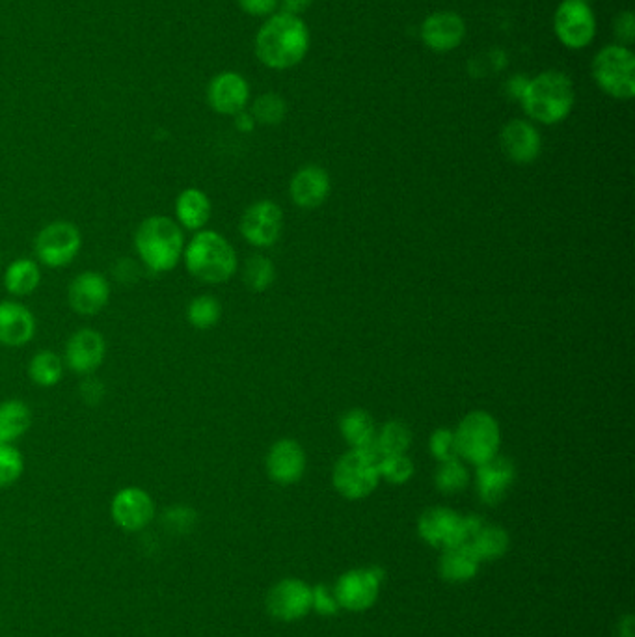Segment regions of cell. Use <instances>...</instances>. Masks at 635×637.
I'll list each match as a JSON object with an SVG mask.
<instances>
[{
  "instance_id": "6da1fadb",
  "label": "cell",
  "mask_w": 635,
  "mask_h": 637,
  "mask_svg": "<svg viewBox=\"0 0 635 637\" xmlns=\"http://www.w3.org/2000/svg\"><path fill=\"white\" fill-rule=\"evenodd\" d=\"M310 49V30L298 15L272 14L256 36V55L271 69L298 66Z\"/></svg>"
},
{
  "instance_id": "7a4b0ae2",
  "label": "cell",
  "mask_w": 635,
  "mask_h": 637,
  "mask_svg": "<svg viewBox=\"0 0 635 637\" xmlns=\"http://www.w3.org/2000/svg\"><path fill=\"white\" fill-rule=\"evenodd\" d=\"M185 233L174 218L151 215L135 231L136 256L149 274H166L183 261Z\"/></svg>"
},
{
  "instance_id": "3957f363",
  "label": "cell",
  "mask_w": 635,
  "mask_h": 637,
  "mask_svg": "<svg viewBox=\"0 0 635 637\" xmlns=\"http://www.w3.org/2000/svg\"><path fill=\"white\" fill-rule=\"evenodd\" d=\"M183 263L192 278L203 284H224L237 272V252L218 231L202 230L185 244Z\"/></svg>"
},
{
  "instance_id": "277c9868",
  "label": "cell",
  "mask_w": 635,
  "mask_h": 637,
  "mask_svg": "<svg viewBox=\"0 0 635 637\" xmlns=\"http://www.w3.org/2000/svg\"><path fill=\"white\" fill-rule=\"evenodd\" d=\"M522 109L535 122L544 125L567 120L568 114L574 109L576 92L574 84L567 73L550 69L537 75L535 79L527 81L526 90L520 97Z\"/></svg>"
},
{
  "instance_id": "5b68a950",
  "label": "cell",
  "mask_w": 635,
  "mask_h": 637,
  "mask_svg": "<svg viewBox=\"0 0 635 637\" xmlns=\"http://www.w3.org/2000/svg\"><path fill=\"white\" fill-rule=\"evenodd\" d=\"M591 73L598 88L613 99L628 101L635 95V56L624 45H608L593 58Z\"/></svg>"
},
{
  "instance_id": "8992f818",
  "label": "cell",
  "mask_w": 635,
  "mask_h": 637,
  "mask_svg": "<svg viewBox=\"0 0 635 637\" xmlns=\"http://www.w3.org/2000/svg\"><path fill=\"white\" fill-rule=\"evenodd\" d=\"M459 457L481 466L500 455L501 429L494 416L483 410L470 412L455 431Z\"/></svg>"
},
{
  "instance_id": "52a82bcc",
  "label": "cell",
  "mask_w": 635,
  "mask_h": 637,
  "mask_svg": "<svg viewBox=\"0 0 635 637\" xmlns=\"http://www.w3.org/2000/svg\"><path fill=\"white\" fill-rule=\"evenodd\" d=\"M479 516H462L446 507H433L419 518V535L434 548H449L470 543L473 535L483 528Z\"/></svg>"
},
{
  "instance_id": "ba28073f",
  "label": "cell",
  "mask_w": 635,
  "mask_h": 637,
  "mask_svg": "<svg viewBox=\"0 0 635 637\" xmlns=\"http://www.w3.org/2000/svg\"><path fill=\"white\" fill-rule=\"evenodd\" d=\"M82 233L73 222L55 220L43 226L34 239L36 261L47 269H64L79 258Z\"/></svg>"
},
{
  "instance_id": "9c48e42d",
  "label": "cell",
  "mask_w": 635,
  "mask_h": 637,
  "mask_svg": "<svg viewBox=\"0 0 635 637\" xmlns=\"http://www.w3.org/2000/svg\"><path fill=\"white\" fill-rule=\"evenodd\" d=\"M334 487L347 500L367 498L379 485V464L360 449H351L334 466Z\"/></svg>"
},
{
  "instance_id": "30bf717a",
  "label": "cell",
  "mask_w": 635,
  "mask_h": 637,
  "mask_svg": "<svg viewBox=\"0 0 635 637\" xmlns=\"http://www.w3.org/2000/svg\"><path fill=\"white\" fill-rule=\"evenodd\" d=\"M557 40L567 49H585L596 36V17L587 0H563L554 15Z\"/></svg>"
},
{
  "instance_id": "8fae6325",
  "label": "cell",
  "mask_w": 635,
  "mask_h": 637,
  "mask_svg": "<svg viewBox=\"0 0 635 637\" xmlns=\"http://www.w3.org/2000/svg\"><path fill=\"white\" fill-rule=\"evenodd\" d=\"M107 358V339L95 328H81L69 336L64 364L69 371L88 377L103 366Z\"/></svg>"
},
{
  "instance_id": "7c38bea8",
  "label": "cell",
  "mask_w": 635,
  "mask_h": 637,
  "mask_svg": "<svg viewBox=\"0 0 635 637\" xmlns=\"http://www.w3.org/2000/svg\"><path fill=\"white\" fill-rule=\"evenodd\" d=\"M282 224V209L274 202L261 200L244 211L239 228L244 241L254 244L257 248H269L280 239Z\"/></svg>"
},
{
  "instance_id": "4fadbf2b",
  "label": "cell",
  "mask_w": 635,
  "mask_h": 637,
  "mask_svg": "<svg viewBox=\"0 0 635 637\" xmlns=\"http://www.w3.org/2000/svg\"><path fill=\"white\" fill-rule=\"evenodd\" d=\"M110 293V282L103 272L82 271L69 284V308L82 317H92L109 306Z\"/></svg>"
},
{
  "instance_id": "5bb4252c",
  "label": "cell",
  "mask_w": 635,
  "mask_h": 637,
  "mask_svg": "<svg viewBox=\"0 0 635 637\" xmlns=\"http://www.w3.org/2000/svg\"><path fill=\"white\" fill-rule=\"evenodd\" d=\"M114 522L125 531L148 528L155 516V502L144 488L125 487L116 492L110 503Z\"/></svg>"
},
{
  "instance_id": "9a60e30c",
  "label": "cell",
  "mask_w": 635,
  "mask_h": 637,
  "mask_svg": "<svg viewBox=\"0 0 635 637\" xmlns=\"http://www.w3.org/2000/svg\"><path fill=\"white\" fill-rule=\"evenodd\" d=\"M382 576L380 569L351 570L343 574L334 589L339 606L351 611L371 608L379 597Z\"/></svg>"
},
{
  "instance_id": "2e32d148",
  "label": "cell",
  "mask_w": 635,
  "mask_h": 637,
  "mask_svg": "<svg viewBox=\"0 0 635 637\" xmlns=\"http://www.w3.org/2000/svg\"><path fill=\"white\" fill-rule=\"evenodd\" d=\"M250 99V86L243 75L224 71L213 77L207 88V101L211 109L224 116H237L243 112Z\"/></svg>"
},
{
  "instance_id": "e0dca14e",
  "label": "cell",
  "mask_w": 635,
  "mask_h": 637,
  "mask_svg": "<svg viewBox=\"0 0 635 637\" xmlns=\"http://www.w3.org/2000/svg\"><path fill=\"white\" fill-rule=\"evenodd\" d=\"M267 610L282 621H297L311 610V587L300 580H284L274 585L267 597Z\"/></svg>"
},
{
  "instance_id": "ac0fdd59",
  "label": "cell",
  "mask_w": 635,
  "mask_h": 637,
  "mask_svg": "<svg viewBox=\"0 0 635 637\" xmlns=\"http://www.w3.org/2000/svg\"><path fill=\"white\" fill-rule=\"evenodd\" d=\"M466 36V23L455 12H434L421 25V40L434 53L457 49Z\"/></svg>"
},
{
  "instance_id": "d6986e66",
  "label": "cell",
  "mask_w": 635,
  "mask_h": 637,
  "mask_svg": "<svg viewBox=\"0 0 635 637\" xmlns=\"http://www.w3.org/2000/svg\"><path fill=\"white\" fill-rule=\"evenodd\" d=\"M36 317L17 300L0 302V343L10 349L28 345L36 336Z\"/></svg>"
},
{
  "instance_id": "ffe728a7",
  "label": "cell",
  "mask_w": 635,
  "mask_h": 637,
  "mask_svg": "<svg viewBox=\"0 0 635 637\" xmlns=\"http://www.w3.org/2000/svg\"><path fill=\"white\" fill-rule=\"evenodd\" d=\"M501 150L516 164H529L541 155L542 140L537 127L526 120H513L501 131Z\"/></svg>"
},
{
  "instance_id": "44dd1931",
  "label": "cell",
  "mask_w": 635,
  "mask_h": 637,
  "mask_svg": "<svg viewBox=\"0 0 635 637\" xmlns=\"http://www.w3.org/2000/svg\"><path fill=\"white\" fill-rule=\"evenodd\" d=\"M306 472V453L295 440H278L267 455V474L278 485H293Z\"/></svg>"
},
{
  "instance_id": "7402d4cb",
  "label": "cell",
  "mask_w": 635,
  "mask_h": 637,
  "mask_svg": "<svg viewBox=\"0 0 635 637\" xmlns=\"http://www.w3.org/2000/svg\"><path fill=\"white\" fill-rule=\"evenodd\" d=\"M516 470L513 462L501 455L477 466V490L487 505H498L513 487Z\"/></svg>"
},
{
  "instance_id": "603a6c76",
  "label": "cell",
  "mask_w": 635,
  "mask_h": 637,
  "mask_svg": "<svg viewBox=\"0 0 635 637\" xmlns=\"http://www.w3.org/2000/svg\"><path fill=\"white\" fill-rule=\"evenodd\" d=\"M291 198L304 209H313L325 204L330 194V177L321 166H304L291 179Z\"/></svg>"
},
{
  "instance_id": "cb8c5ba5",
  "label": "cell",
  "mask_w": 635,
  "mask_h": 637,
  "mask_svg": "<svg viewBox=\"0 0 635 637\" xmlns=\"http://www.w3.org/2000/svg\"><path fill=\"white\" fill-rule=\"evenodd\" d=\"M176 222L181 226V230L202 231L211 220L213 205L209 196L203 190L196 187L181 190L174 205Z\"/></svg>"
},
{
  "instance_id": "d4e9b609",
  "label": "cell",
  "mask_w": 635,
  "mask_h": 637,
  "mask_svg": "<svg viewBox=\"0 0 635 637\" xmlns=\"http://www.w3.org/2000/svg\"><path fill=\"white\" fill-rule=\"evenodd\" d=\"M481 559L473 552L472 544L462 543L444 548L440 559V574L451 583L470 582L479 570Z\"/></svg>"
},
{
  "instance_id": "484cf974",
  "label": "cell",
  "mask_w": 635,
  "mask_h": 637,
  "mask_svg": "<svg viewBox=\"0 0 635 637\" xmlns=\"http://www.w3.org/2000/svg\"><path fill=\"white\" fill-rule=\"evenodd\" d=\"M32 427V410L21 399L0 403V446H14Z\"/></svg>"
},
{
  "instance_id": "4316f807",
  "label": "cell",
  "mask_w": 635,
  "mask_h": 637,
  "mask_svg": "<svg viewBox=\"0 0 635 637\" xmlns=\"http://www.w3.org/2000/svg\"><path fill=\"white\" fill-rule=\"evenodd\" d=\"M40 284L41 267L36 259H14L4 271V287L15 299L36 293Z\"/></svg>"
},
{
  "instance_id": "83f0119b",
  "label": "cell",
  "mask_w": 635,
  "mask_h": 637,
  "mask_svg": "<svg viewBox=\"0 0 635 637\" xmlns=\"http://www.w3.org/2000/svg\"><path fill=\"white\" fill-rule=\"evenodd\" d=\"M339 431L351 449L371 448L377 440L375 421L365 410H360V408H352L341 418Z\"/></svg>"
},
{
  "instance_id": "f1b7e54d",
  "label": "cell",
  "mask_w": 635,
  "mask_h": 637,
  "mask_svg": "<svg viewBox=\"0 0 635 637\" xmlns=\"http://www.w3.org/2000/svg\"><path fill=\"white\" fill-rule=\"evenodd\" d=\"M28 379L40 388H55L64 377V360L49 349L38 351L28 362Z\"/></svg>"
},
{
  "instance_id": "f546056e",
  "label": "cell",
  "mask_w": 635,
  "mask_h": 637,
  "mask_svg": "<svg viewBox=\"0 0 635 637\" xmlns=\"http://www.w3.org/2000/svg\"><path fill=\"white\" fill-rule=\"evenodd\" d=\"M470 544H472L473 552L481 561H494L507 552L509 535L500 526L483 524V528L473 535Z\"/></svg>"
},
{
  "instance_id": "4dcf8cb0",
  "label": "cell",
  "mask_w": 635,
  "mask_h": 637,
  "mask_svg": "<svg viewBox=\"0 0 635 637\" xmlns=\"http://www.w3.org/2000/svg\"><path fill=\"white\" fill-rule=\"evenodd\" d=\"M410 444H412V433L403 421H388L375 440V448L382 459L390 455H406Z\"/></svg>"
},
{
  "instance_id": "1f68e13d",
  "label": "cell",
  "mask_w": 635,
  "mask_h": 637,
  "mask_svg": "<svg viewBox=\"0 0 635 637\" xmlns=\"http://www.w3.org/2000/svg\"><path fill=\"white\" fill-rule=\"evenodd\" d=\"M222 317V304L213 295H200L187 306V321L196 330H209L218 325Z\"/></svg>"
},
{
  "instance_id": "d6a6232c",
  "label": "cell",
  "mask_w": 635,
  "mask_h": 637,
  "mask_svg": "<svg viewBox=\"0 0 635 637\" xmlns=\"http://www.w3.org/2000/svg\"><path fill=\"white\" fill-rule=\"evenodd\" d=\"M276 278V271L271 259L265 256H252L246 261L243 271V280L246 287L254 293H263L271 287Z\"/></svg>"
},
{
  "instance_id": "836d02e7",
  "label": "cell",
  "mask_w": 635,
  "mask_h": 637,
  "mask_svg": "<svg viewBox=\"0 0 635 637\" xmlns=\"http://www.w3.org/2000/svg\"><path fill=\"white\" fill-rule=\"evenodd\" d=\"M436 488L444 494H457L468 487L470 474L466 466L455 459V461L440 462V468L436 470Z\"/></svg>"
},
{
  "instance_id": "e575fe53",
  "label": "cell",
  "mask_w": 635,
  "mask_h": 637,
  "mask_svg": "<svg viewBox=\"0 0 635 637\" xmlns=\"http://www.w3.org/2000/svg\"><path fill=\"white\" fill-rule=\"evenodd\" d=\"M287 105H285L284 97L278 94H263L257 97L252 105V116L256 123L263 125H278L284 122Z\"/></svg>"
},
{
  "instance_id": "d590c367",
  "label": "cell",
  "mask_w": 635,
  "mask_h": 637,
  "mask_svg": "<svg viewBox=\"0 0 635 637\" xmlns=\"http://www.w3.org/2000/svg\"><path fill=\"white\" fill-rule=\"evenodd\" d=\"M25 472L23 453L15 446H0V488L15 485Z\"/></svg>"
},
{
  "instance_id": "8d00e7d4",
  "label": "cell",
  "mask_w": 635,
  "mask_h": 637,
  "mask_svg": "<svg viewBox=\"0 0 635 637\" xmlns=\"http://www.w3.org/2000/svg\"><path fill=\"white\" fill-rule=\"evenodd\" d=\"M379 475L393 485H405L414 475V464L406 455H390L379 462Z\"/></svg>"
},
{
  "instance_id": "74e56055",
  "label": "cell",
  "mask_w": 635,
  "mask_h": 637,
  "mask_svg": "<svg viewBox=\"0 0 635 637\" xmlns=\"http://www.w3.org/2000/svg\"><path fill=\"white\" fill-rule=\"evenodd\" d=\"M196 520L198 515L189 505H172L170 509L164 511L163 515L164 526L176 535L189 533L190 529L194 528Z\"/></svg>"
},
{
  "instance_id": "f35d334b",
  "label": "cell",
  "mask_w": 635,
  "mask_h": 637,
  "mask_svg": "<svg viewBox=\"0 0 635 637\" xmlns=\"http://www.w3.org/2000/svg\"><path fill=\"white\" fill-rule=\"evenodd\" d=\"M429 448L433 453L434 459L438 462L455 461L459 459V449H457V440L455 433L449 429H438L434 431L429 442Z\"/></svg>"
},
{
  "instance_id": "ab89813d",
  "label": "cell",
  "mask_w": 635,
  "mask_h": 637,
  "mask_svg": "<svg viewBox=\"0 0 635 637\" xmlns=\"http://www.w3.org/2000/svg\"><path fill=\"white\" fill-rule=\"evenodd\" d=\"M311 608L323 613V615H334L338 613L339 602L336 597V591L328 589L325 585H319L315 589H311Z\"/></svg>"
},
{
  "instance_id": "60d3db41",
  "label": "cell",
  "mask_w": 635,
  "mask_h": 637,
  "mask_svg": "<svg viewBox=\"0 0 635 637\" xmlns=\"http://www.w3.org/2000/svg\"><path fill=\"white\" fill-rule=\"evenodd\" d=\"M79 394L88 407H97L105 399L107 390H105V384L101 380L95 379L94 375H88L79 386Z\"/></svg>"
},
{
  "instance_id": "b9f144b4",
  "label": "cell",
  "mask_w": 635,
  "mask_h": 637,
  "mask_svg": "<svg viewBox=\"0 0 635 637\" xmlns=\"http://www.w3.org/2000/svg\"><path fill=\"white\" fill-rule=\"evenodd\" d=\"M615 36L619 40V45H630L635 38V19L632 12H622L615 19Z\"/></svg>"
},
{
  "instance_id": "7bdbcfd3",
  "label": "cell",
  "mask_w": 635,
  "mask_h": 637,
  "mask_svg": "<svg viewBox=\"0 0 635 637\" xmlns=\"http://www.w3.org/2000/svg\"><path fill=\"white\" fill-rule=\"evenodd\" d=\"M241 10L252 17H271L280 0H237Z\"/></svg>"
},
{
  "instance_id": "ee69618b",
  "label": "cell",
  "mask_w": 635,
  "mask_h": 637,
  "mask_svg": "<svg viewBox=\"0 0 635 637\" xmlns=\"http://www.w3.org/2000/svg\"><path fill=\"white\" fill-rule=\"evenodd\" d=\"M313 0H280L282 4V12L291 15L304 14L311 6Z\"/></svg>"
},
{
  "instance_id": "f6af8a7d",
  "label": "cell",
  "mask_w": 635,
  "mask_h": 637,
  "mask_svg": "<svg viewBox=\"0 0 635 637\" xmlns=\"http://www.w3.org/2000/svg\"><path fill=\"white\" fill-rule=\"evenodd\" d=\"M235 118V127L241 131V133H252L254 131V127H256V120H254V116L250 114V112H239L237 116H233Z\"/></svg>"
},
{
  "instance_id": "bcb514c9",
  "label": "cell",
  "mask_w": 635,
  "mask_h": 637,
  "mask_svg": "<svg viewBox=\"0 0 635 637\" xmlns=\"http://www.w3.org/2000/svg\"><path fill=\"white\" fill-rule=\"evenodd\" d=\"M526 86V77H513L511 81L507 82V94H509L511 99H518V101H520V97L524 94Z\"/></svg>"
},
{
  "instance_id": "7dc6e473",
  "label": "cell",
  "mask_w": 635,
  "mask_h": 637,
  "mask_svg": "<svg viewBox=\"0 0 635 637\" xmlns=\"http://www.w3.org/2000/svg\"><path fill=\"white\" fill-rule=\"evenodd\" d=\"M617 637H634V617L626 615L619 623V636Z\"/></svg>"
},
{
  "instance_id": "c3c4849f",
  "label": "cell",
  "mask_w": 635,
  "mask_h": 637,
  "mask_svg": "<svg viewBox=\"0 0 635 637\" xmlns=\"http://www.w3.org/2000/svg\"><path fill=\"white\" fill-rule=\"evenodd\" d=\"M0 263H2V259H0Z\"/></svg>"
}]
</instances>
